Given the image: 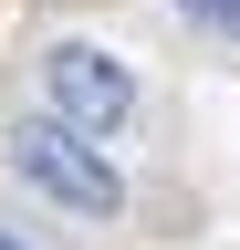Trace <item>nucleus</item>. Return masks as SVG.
<instances>
[{
  "instance_id": "20e7f679",
  "label": "nucleus",
  "mask_w": 240,
  "mask_h": 250,
  "mask_svg": "<svg viewBox=\"0 0 240 250\" xmlns=\"http://www.w3.org/2000/svg\"><path fill=\"white\" fill-rule=\"evenodd\" d=\"M0 250H32V240H21V229H0Z\"/></svg>"
},
{
  "instance_id": "f257e3e1",
  "label": "nucleus",
  "mask_w": 240,
  "mask_h": 250,
  "mask_svg": "<svg viewBox=\"0 0 240 250\" xmlns=\"http://www.w3.org/2000/svg\"><path fill=\"white\" fill-rule=\"evenodd\" d=\"M11 177H21V188H42V198H52V208H73V219H115V208H126L115 156H105V146H84L73 125H52V115L11 125Z\"/></svg>"
},
{
  "instance_id": "7ed1b4c3",
  "label": "nucleus",
  "mask_w": 240,
  "mask_h": 250,
  "mask_svg": "<svg viewBox=\"0 0 240 250\" xmlns=\"http://www.w3.org/2000/svg\"><path fill=\"white\" fill-rule=\"evenodd\" d=\"M188 31H209V42H240V0H167Z\"/></svg>"
},
{
  "instance_id": "f03ea898",
  "label": "nucleus",
  "mask_w": 240,
  "mask_h": 250,
  "mask_svg": "<svg viewBox=\"0 0 240 250\" xmlns=\"http://www.w3.org/2000/svg\"><path fill=\"white\" fill-rule=\"evenodd\" d=\"M42 104H52V125H73L84 146H94V136H126V125H136V73L105 42H52L42 52Z\"/></svg>"
}]
</instances>
